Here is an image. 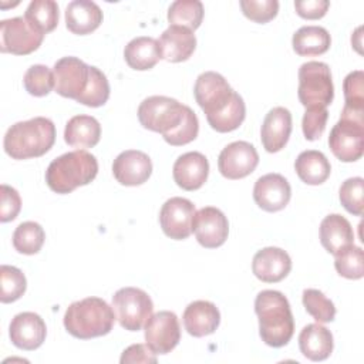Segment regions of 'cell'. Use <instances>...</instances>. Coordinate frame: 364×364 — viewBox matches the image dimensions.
I'll list each match as a JSON object with an SVG mask.
<instances>
[{
    "instance_id": "24",
    "label": "cell",
    "mask_w": 364,
    "mask_h": 364,
    "mask_svg": "<svg viewBox=\"0 0 364 364\" xmlns=\"http://www.w3.org/2000/svg\"><path fill=\"white\" fill-rule=\"evenodd\" d=\"M100 6L91 0H74L65 9V26L77 36H85L95 31L102 23Z\"/></svg>"
},
{
    "instance_id": "37",
    "label": "cell",
    "mask_w": 364,
    "mask_h": 364,
    "mask_svg": "<svg viewBox=\"0 0 364 364\" xmlns=\"http://www.w3.org/2000/svg\"><path fill=\"white\" fill-rule=\"evenodd\" d=\"M334 267L337 273L350 280H358L364 276V253L358 246H348L336 255Z\"/></svg>"
},
{
    "instance_id": "34",
    "label": "cell",
    "mask_w": 364,
    "mask_h": 364,
    "mask_svg": "<svg viewBox=\"0 0 364 364\" xmlns=\"http://www.w3.org/2000/svg\"><path fill=\"white\" fill-rule=\"evenodd\" d=\"M108 98H109V84L105 74L100 68L91 65L88 85L82 92V95L77 100V102L91 108H98V107H102L108 101Z\"/></svg>"
},
{
    "instance_id": "35",
    "label": "cell",
    "mask_w": 364,
    "mask_h": 364,
    "mask_svg": "<svg viewBox=\"0 0 364 364\" xmlns=\"http://www.w3.org/2000/svg\"><path fill=\"white\" fill-rule=\"evenodd\" d=\"M26 91L33 97H46L55 88L54 73L43 64L31 65L23 78Z\"/></svg>"
},
{
    "instance_id": "16",
    "label": "cell",
    "mask_w": 364,
    "mask_h": 364,
    "mask_svg": "<svg viewBox=\"0 0 364 364\" xmlns=\"http://www.w3.org/2000/svg\"><path fill=\"white\" fill-rule=\"evenodd\" d=\"M291 198V188L280 173H266L255 182L253 199L266 212H279L287 206Z\"/></svg>"
},
{
    "instance_id": "39",
    "label": "cell",
    "mask_w": 364,
    "mask_h": 364,
    "mask_svg": "<svg viewBox=\"0 0 364 364\" xmlns=\"http://www.w3.org/2000/svg\"><path fill=\"white\" fill-rule=\"evenodd\" d=\"M245 117H246V105H245L243 98L237 94L226 111H223L220 115L209 119L208 122L212 127V129H215L216 132L225 134V132L237 129L242 125V122L245 121Z\"/></svg>"
},
{
    "instance_id": "30",
    "label": "cell",
    "mask_w": 364,
    "mask_h": 364,
    "mask_svg": "<svg viewBox=\"0 0 364 364\" xmlns=\"http://www.w3.org/2000/svg\"><path fill=\"white\" fill-rule=\"evenodd\" d=\"M291 46L294 53L301 57L320 55L330 48L331 37L324 27L304 26L293 34Z\"/></svg>"
},
{
    "instance_id": "29",
    "label": "cell",
    "mask_w": 364,
    "mask_h": 364,
    "mask_svg": "<svg viewBox=\"0 0 364 364\" xmlns=\"http://www.w3.org/2000/svg\"><path fill=\"white\" fill-rule=\"evenodd\" d=\"M294 169L304 183L321 185L330 176L331 165L323 152L309 149L299 154L294 162Z\"/></svg>"
},
{
    "instance_id": "23",
    "label": "cell",
    "mask_w": 364,
    "mask_h": 364,
    "mask_svg": "<svg viewBox=\"0 0 364 364\" xmlns=\"http://www.w3.org/2000/svg\"><path fill=\"white\" fill-rule=\"evenodd\" d=\"M161 55L168 63L186 61L196 48V37L192 30L181 26H169L158 40Z\"/></svg>"
},
{
    "instance_id": "5",
    "label": "cell",
    "mask_w": 364,
    "mask_h": 364,
    "mask_svg": "<svg viewBox=\"0 0 364 364\" xmlns=\"http://www.w3.org/2000/svg\"><path fill=\"white\" fill-rule=\"evenodd\" d=\"M188 105L165 95L145 98L138 107L139 124L149 131L162 134L164 139L172 135L185 118Z\"/></svg>"
},
{
    "instance_id": "12",
    "label": "cell",
    "mask_w": 364,
    "mask_h": 364,
    "mask_svg": "<svg viewBox=\"0 0 364 364\" xmlns=\"http://www.w3.org/2000/svg\"><path fill=\"white\" fill-rule=\"evenodd\" d=\"M145 341L155 354L171 353L181 340V326L173 311H158L145 323Z\"/></svg>"
},
{
    "instance_id": "20",
    "label": "cell",
    "mask_w": 364,
    "mask_h": 364,
    "mask_svg": "<svg viewBox=\"0 0 364 364\" xmlns=\"http://www.w3.org/2000/svg\"><path fill=\"white\" fill-rule=\"evenodd\" d=\"M172 175L176 185L183 191H196L208 179L209 162L200 152H186L175 161Z\"/></svg>"
},
{
    "instance_id": "13",
    "label": "cell",
    "mask_w": 364,
    "mask_h": 364,
    "mask_svg": "<svg viewBox=\"0 0 364 364\" xmlns=\"http://www.w3.org/2000/svg\"><path fill=\"white\" fill-rule=\"evenodd\" d=\"M259 164L256 148L246 141H235L226 145L218 158V169L226 179H242L250 175Z\"/></svg>"
},
{
    "instance_id": "18",
    "label": "cell",
    "mask_w": 364,
    "mask_h": 364,
    "mask_svg": "<svg viewBox=\"0 0 364 364\" xmlns=\"http://www.w3.org/2000/svg\"><path fill=\"white\" fill-rule=\"evenodd\" d=\"M9 336L17 348L31 351L44 343L47 327L37 313L23 311L13 317L9 327Z\"/></svg>"
},
{
    "instance_id": "1",
    "label": "cell",
    "mask_w": 364,
    "mask_h": 364,
    "mask_svg": "<svg viewBox=\"0 0 364 364\" xmlns=\"http://www.w3.org/2000/svg\"><path fill=\"white\" fill-rule=\"evenodd\" d=\"M255 311L259 318V334L264 344L279 348L291 340L294 320L289 300L282 291H260L255 300Z\"/></svg>"
},
{
    "instance_id": "40",
    "label": "cell",
    "mask_w": 364,
    "mask_h": 364,
    "mask_svg": "<svg viewBox=\"0 0 364 364\" xmlns=\"http://www.w3.org/2000/svg\"><path fill=\"white\" fill-rule=\"evenodd\" d=\"M363 195H364V179L361 176L346 179L341 183L338 191L341 205L348 213H353L355 216L363 215V206H364Z\"/></svg>"
},
{
    "instance_id": "27",
    "label": "cell",
    "mask_w": 364,
    "mask_h": 364,
    "mask_svg": "<svg viewBox=\"0 0 364 364\" xmlns=\"http://www.w3.org/2000/svg\"><path fill=\"white\" fill-rule=\"evenodd\" d=\"M100 138L101 125L91 115H75L65 124L64 141L73 148H92L100 142Z\"/></svg>"
},
{
    "instance_id": "47",
    "label": "cell",
    "mask_w": 364,
    "mask_h": 364,
    "mask_svg": "<svg viewBox=\"0 0 364 364\" xmlns=\"http://www.w3.org/2000/svg\"><path fill=\"white\" fill-rule=\"evenodd\" d=\"M121 364L128 363H156V354L146 344H132L122 351Z\"/></svg>"
},
{
    "instance_id": "42",
    "label": "cell",
    "mask_w": 364,
    "mask_h": 364,
    "mask_svg": "<svg viewBox=\"0 0 364 364\" xmlns=\"http://www.w3.org/2000/svg\"><path fill=\"white\" fill-rule=\"evenodd\" d=\"M239 4L245 17L260 24L273 20L279 11L277 0H240Z\"/></svg>"
},
{
    "instance_id": "36",
    "label": "cell",
    "mask_w": 364,
    "mask_h": 364,
    "mask_svg": "<svg viewBox=\"0 0 364 364\" xmlns=\"http://www.w3.org/2000/svg\"><path fill=\"white\" fill-rule=\"evenodd\" d=\"M303 306L306 311L317 321V323H328L336 317V306L334 303L324 296L323 291L317 289H306L301 296Z\"/></svg>"
},
{
    "instance_id": "8",
    "label": "cell",
    "mask_w": 364,
    "mask_h": 364,
    "mask_svg": "<svg viewBox=\"0 0 364 364\" xmlns=\"http://www.w3.org/2000/svg\"><path fill=\"white\" fill-rule=\"evenodd\" d=\"M193 95L209 121L226 111L237 92L232 90L226 78L219 73L205 71L196 78Z\"/></svg>"
},
{
    "instance_id": "17",
    "label": "cell",
    "mask_w": 364,
    "mask_h": 364,
    "mask_svg": "<svg viewBox=\"0 0 364 364\" xmlns=\"http://www.w3.org/2000/svg\"><path fill=\"white\" fill-rule=\"evenodd\" d=\"M112 173L118 183L138 186L145 183L152 173L151 158L138 149L121 152L112 162Z\"/></svg>"
},
{
    "instance_id": "33",
    "label": "cell",
    "mask_w": 364,
    "mask_h": 364,
    "mask_svg": "<svg viewBox=\"0 0 364 364\" xmlns=\"http://www.w3.org/2000/svg\"><path fill=\"white\" fill-rule=\"evenodd\" d=\"M46 240L44 229L37 222H23L13 233V246L18 253L36 255L40 252Z\"/></svg>"
},
{
    "instance_id": "32",
    "label": "cell",
    "mask_w": 364,
    "mask_h": 364,
    "mask_svg": "<svg viewBox=\"0 0 364 364\" xmlns=\"http://www.w3.org/2000/svg\"><path fill=\"white\" fill-rule=\"evenodd\" d=\"M203 20V4L199 0H176L168 9L169 26L199 28Z\"/></svg>"
},
{
    "instance_id": "22",
    "label": "cell",
    "mask_w": 364,
    "mask_h": 364,
    "mask_svg": "<svg viewBox=\"0 0 364 364\" xmlns=\"http://www.w3.org/2000/svg\"><path fill=\"white\" fill-rule=\"evenodd\" d=\"M183 327L193 337H205L219 327V309L208 300H196L186 306L183 311Z\"/></svg>"
},
{
    "instance_id": "45",
    "label": "cell",
    "mask_w": 364,
    "mask_h": 364,
    "mask_svg": "<svg viewBox=\"0 0 364 364\" xmlns=\"http://www.w3.org/2000/svg\"><path fill=\"white\" fill-rule=\"evenodd\" d=\"M1 206H0V222L6 223L10 220H14L21 209V198L18 192L9 186L1 185Z\"/></svg>"
},
{
    "instance_id": "15",
    "label": "cell",
    "mask_w": 364,
    "mask_h": 364,
    "mask_svg": "<svg viewBox=\"0 0 364 364\" xmlns=\"http://www.w3.org/2000/svg\"><path fill=\"white\" fill-rule=\"evenodd\" d=\"M192 232L200 246L215 249L226 242L229 235V222L220 209L205 206L195 213Z\"/></svg>"
},
{
    "instance_id": "11",
    "label": "cell",
    "mask_w": 364,
    "mask_h": 364,
    "mask_svg": "<svg viewBox=\"0 0 364 364\" xmlns=\"http://www.w3.org/2000/svg\"><path fill=\"white\" fill-rule=\"evenodd\" d=\"M91 65L77 57H63L55 61L53 73L55 92L64 98L78 100L90 81Z\"/></svg>"
},
{
    "instance_id": "41",
    "label": "cell",
    "mask_w": 364,
    "mask_h": 364,
    "mask_svg": "<svg viewBox=\"0 0 364 364\" xmlns=\"http://www.w3.org/2000/svg\"><path fill=\"white\" fill-rule=\"evenodd\" d=\"M344 108L354 111H364V73L361 70L347 74L343 82Z\"/></svg>"
},
{
    "instance_id": "31",
    "label": "cell",
    "mask_w": 364,
    "mask_h": 364,
    "mask_svg": "<svg viewBox=\"0 0 364 364\" xmlns=\"http://www.w3.org/2000/svg\"><path fill=\"white\" fill-rule=\"evenodd\" d=\"M24 18L46 36L58 24V4L53 0H33L26 9Z\"/></svg>"
},
{
    "instance_id": "4",
    "label": "cell",
    "mask_w": 364,
    "mask_h": 364,
    "mask_svg": "<svg viewBox=\"0 0 364 364\" xmlns=\"http://www.w3.org/2000/svg\"><path fill=\"white\" fill-rule=\"evenodd\" d=\"M114 320L112 306L100 297H87L68 306L64 314V327L73 337L90 340L108 334Z\"/></svg>"
},
{
    "instance_id": "14",
    "label": "cell",
    "mask_w": 364,
    "mask_h": 364,
    "mask_svg": "<svg viewBox=\"0 0 364 364\" xmlns=\"http://www.w3.org/2000/svg\"><path fill=\"white\" fill-rule=\"evenodd\" d=\"M195 213V205L189 199L181 196L168 199L159 212V223L164 233L173 240L189 237Z\"/></svg>"
},
{
    "instance_id": "38",
    "label": "cell",
    "mask_w": 364,
    "mask_h": 364,
    "mask_svg": "<svg viewBox=\"0 0 364 364\" xmlns=\"http://www.w3.org/2000/svg\"><path fill=\"white\" fill-rule=\"evenodd\" d=\"M0 283L1 303H13L18 300L27 289V280L24 273L20 269L9 264H1L0 267Z\"/></svg>"
},
{
    "instance_id": "26",
    "label": "cell",
    "mask_w": 364,
    "mask_h": 364,
    "mask_svg": "<svg viewBox=\"0 0 364 364\" xmlns=\"http://www.w3.org/2000/svg\"><path fill=\"white\" fill-rule=\"evenodd\" d=\"M299 347L306 358L311 361H323L333 353V334L320 323L307 324L299 334Z\"/></svg>"
},
{
    "instance_id": "25",
    "label": "cell",
    "mask_w": 364,
    "mask_h": 364,
    "mask_svg": "<svg viewBox=\"0 0 364 364\" xmlns=\"http://www.w3.org/2000/svg\"><path fill=\"white\" fill-rule=\"evenodd\" d=\"M320 242L334 256L354 245V232L350 222L338 213L326 216L320 223Z\"/></svg>"
},
{
    "instance_id": "7",
    "label": "cell",
    "mask_w": 364,
    "mask_h": 364,
    "mask_svg": "<svg viewBox=\"0 0 364 364\" xmlns=\"http://www.w3.org/2000/svg\"><path fill=\"white\" fill-rule=\"evenodd\" d=\"M112 310L122 328L138 331L152 316L154 303L142 289L122 287L112 296Z\"/></svg>"
},
{
    "instance_id": "9",
    "label": "cell",
    "mask_w": 364,
    "mask_h": 364,
    "mask_svg": "<svg viewBox=\"0 0 364 364\" xmlns=\"http://www.w3.org/2000/svg\"><path fill=\"white\" fill-rule=\"evenodd\" d=\"M44 40V34L33 27L24 17H13L0 21V51L14 55H27L36 51Z\"/></svg>"
},
{
    "instance_id": "2",
    "label": "cell",
    "mask_w": 364,
    "mask_h": 364,
    "mask_svg": "<svg viewBox=\"0 0 364 364\" xmlns=\"http://www.w3.org/2000/svg\"><path fill=\"white\" fill-rule=\"evenodd\" d=\"M55 142V125L46 117H34L13 124L3 141L4 151L13 159L38 158L47 154Z\"/></svg>"
},
{
    "instance_id": "46",
    "label": "cell",
    "mask_w": 364,
    "mask_h": 364,
    "mask_svg": "<svg viewBox=\"0 0 364 364\" xmlns=\"http://www.w3.org/2000/svg\"><path fill=\"white\" fill-rule=\"evenodd\" d=\"M330 7L327 0H297L294 1L296 13L306 20H318L326 16Z\"/></svg>"
},
{
    "instance_id": "6",
    "label": "cell",
    "mask_w": 364,
    "mask_h": 364,
    "mask_svg": "<svg viewBox=\"0 0 364 364\" xmlns=\"http://www.w3.org/2000/svg\"><path fill=\"white\" fill-rule=\"evenodd\" d=\"M297 95L303 107L327 108L334 98L330 67L321 61H307L299 68Z\"/></svg>"
},
{
    "instance_id": "44",
    "label": "cell",
    "mask_w": 364,
    "mask_h": 364,
    "mask_svg": "<svg viewBox=\"0 0 364 364\" xmlns=\"http://www.w3.org/2000/svg\"><path fill=\"white\" fill-rule=\"evenodd\" d=\"M198 132H199V121H198V117H196V114L188 107L183 121L181 122V125L178 127V129H176L172 135H169L168 138H165V141H166L169 145L182 146V145H186V144L192 142L193 139H196Z\"/></svg>"
},
{
    "instance_id": "19",
    "label": "cell",
    "mask_w": 364,
    "mask_h": 364,
    "mask_svg": "<svg viewBox=\"0 0 364 364\" xmlns=\"http://www.w3.org/2000/svg\"><path fill=\"white\" fill-rule=\"evenodd\" d=\"M291 270V259L289 253L280 247H263L253 256L252 272L264 283H277L283 280Z\"/></svg>"
},
{
    "instance_id": "28",
    "label": "cell",
    "mask_w": 364,
    "mask_h": 364,
    "mask_svg": "<svg viewBox=\"0 0 364 364\" xmlns=\"http://www.w3.org/2000/svg\"><path fill=\"white\" fill-rule=\"evenodd\" d=\"M124 58L132 70L146 71L156 65L162 58L158 40L152 37H136L132 38L124 50Z\"/></svg>"
},
{
    "instance_id": "10",
    "label": "cell",
    "mask_w": 364,
    "mask_h": 364,
    "mask_svg": "<svg viewBox=\"0 0 364 364\" xmlns=\"http://www.w3.org/2000/svg\"><path fill=\"white\" fill-rule=\"evenodd\" d=\"M328 146L341 162H355L364 152V121L340 117L331 128Z\"/></svg>"
},
{
    "instance_id": "43",
    "label": "cell",
    "mask_w": 364,
    "mask_h": 364,
    "mask_svg": "<svg viewBox=\"0 0 364 364\" xmlns=\"http://www.w3.org/2000/svg\"><path fill=\"white\" fill-rule=\"evenodd\" d=\"M327 119H328L327 108H307L301 121L304 138L307 141L318 139L326 129Z\"/></svg>"
},
{
    "instance_id": "3",
    "label": "cell",
    "mask_w": 364,
    "mask_h": 364,
    "mask_svg": "<svg viewBox=\"0 0 364 364\" xmlns=\"http://www.w3.org/2000/svg\"><path fill=\"white\" fill-rule=\"evenodd\" d=\"M97 173V158L84 149H75L51 161L46 171V182L53 192L65 195L92 182Z\"/></svg>"
},
{
    "instance_id": "21",
    "label": "cell",
    "mask_w": 364,
    "mask_h": 364,
    "mask_svg": "<svg viewBox=\"0 0 364 364\" xmlns=\"http://www.w3.org/2000/svg\"><path fill=\"white\" fill-rule=\"evenodd\" d=\"M291 134V114L284 107L272 108L262 124L260 139L263 148L270 152L282 151Z\"/></svg>"
}]
</instances>
